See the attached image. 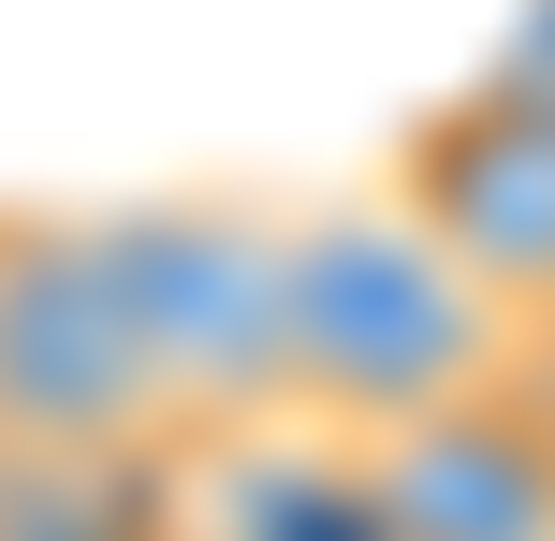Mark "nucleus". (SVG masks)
Listing matches in <instances>:
<instances>
[{
	"label": "nucleus",
	"instance_id": "nucleus-1",
	"mask_svg": "<svg viewBox=\"0 0 555 541\" xmlns=\"http://www.w3.org/2000/svg\"><path fill=\"white\" fill-rule=\"evenodd\" d=\"M512 366H527V322L395 191L293 220V425L395 439V425H424V410L482 396V381H512Z\"/></svg>",
	"mask_w": 555,
	"mask_h": 541
},
{
	"label": "nucleus",
	"instance_id": "nucleus-2",
	"mask_svg": "<svg viewBox=\"0 0 555 541\" xmlns=\"http://www.w3.org/2000/svg\"><path fill=\"white\" fill-rule=\"evenodd\" d=\"M0 454H191L132 322L117 220L0 205Z\"/></svg>",
	"mask_w": 555,
	"mask_h": 541
},
{
	"label": "nucleus",
	"instance_id": "nucleus-3",
	"mask_svg": "<svg viewBox=\"0 0 555 541\" xmlns=\"http://www.w3.org/2000/svg\"><path fill=\"white\" fill-rule=\"evenodd\" d=\"M117 263H132V322L162 351L176 439H234V425H293V220L234 191H176V205H103Z\"/></svg>",
	"mask_w": 555,
	"mask_h": 541
},
{
	"label": "nucleus",
	"instance_id": "nucleus-4",
	"mask_svg": "<svg viewBox=\"0 0 555 541\" xmlns=\"http://www.w3.org/2000/svg\"><path fill=\"white\" fill-rule=\"evenodd\" d=\"M380 191L410 205L527 337H555V74L482 59L439 117H410V146H395Z\"/></svg>",
	"mask_w": 555,
	"mask_h": 541
},
{
	"label": "nucleus",
	"instance_id": "nucleus-5",
	"mask_svg": "<svg viewBox=\"0 0 555 541\" xmlns=\"http://www.w3.org/2000/svg\"><path fill=\"white\" fill-rule=\"evenodd\" d=\"M365 468H380L395 541H555V381H541V351L512 381H482V396L365 439Z\"/></svg>",
	"mask_w": 555,
	"mask_h": 541
},
{
	"label": "nucleus",
	"instance_id": "nucleus-6",
	"mask_svg": "<svg viewBox=\"0 0 555 541\" xmlns=\"http://www.w3.org/2000/svg\"><path fill=\"white\" fill-rule=\"evenodd\" d=\"M498 59H512V74H555V0H527V15H512V44H498Z\"/></svg>",
	"mask_w": 555,
	"mask_h": 541
}]
</instances>
